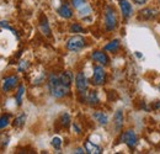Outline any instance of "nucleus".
<instances>
[{"label":"nucleus","mask_w":160,"mask_h":154,"mask_svg":"<svg viewBox=\"0 0 160 154\" xmlns=\"http://www.w3.org/2000/svg\"><path fill=\"white\" fill-rule=\"evenodd\" d=\"M60 122H62V126L68 127L70 125V116H69V114H67V112L62 114V116H60Z\"/></svg>","instance_id":"20"},{"label":"nucleus","mask_w":160,"mask_h":154,"mask_svg":"<svg viewBox=\"0 0 160 154\" xmlns=\"http://www.w3.org/2000/svg\"><path fill=\"white\" fill-rule=\"evenodd\" d=\"M25 121H26V115L25 114H21V115H19L15 120H14V127H16V128H20V127H22L23 125H25Z\"/></svg>","instance_id":"18"},{"label":"nucleus","mask_w":160,"mask_h":154,"mask_svg":"<svg viewBox=\"0 0 160 154\" xmlns=\"http://www.w3.org/2000/svg\"><path fill=\"white\" fill-rule=\"evenodd\" d=\"M70 3L73 5V8H75L77 10H79L86 5V0H70Z\"/></svg>","instance_id":"21"},{"label":"nucleus","mask_w":160,"mask_h":154,"mask_svg":"<svg viewBox=\"0 0 160 154\" xmlns=\"http://www.w3.org/2000/svg\"><path fill=\"white\" fill-rule=\"evenodd\" d=\"M40 30L41 32L46 36H49L51 35V28H49V25H48V20L46 16H42L40 21Z\"/></svg>","instance_id":"13"},{"label":"nucleus","mask_w":160,"mask_h":154,"mask_svg":"<svg viewBox=\"0 0 160 154\" xmlns=\"http://www.w3.org/2000/svg\"><path fill=\"white\" fill-rule=\"evenodd\" d=\"M92 117L100 123V125H102V126H105V125H107V121H108V117H107V115H105L103 112H95L94 115H92Z\"/></svg>","instance_id":"16"},{"label":"nucleus","mask_w":160,"mask_h":154,"mask_svg":"<svg viewBox=\"0 0 160 154\" xmlns=\"http://www.w3.org/2000/svg\"><path fill=\"white\" fill-rule=\"evenodd\" d=\"M75 153H84V152H82V149H81V148H78V149L75 151Z\"/></svg>","instance_id":"29"},{"label":"nucleus","mask_w":160,"mask_h":154,"mask_svg":"<svg viewBox=\"0 0 160 154\" xmlns=\"http://www.w3.org/2000/svg\"><path fill=\"white\" fill-rule=\"evenodd\" d=\"M113 121H115V128H116L117 131H120L121 128H122V125H123V114H122L121 110H118V111L115 114Z\"/></svg>","instance_id":"14"},{"label":"nucleus","mask_w":160,"mask_h":154,"mask_svg":"<svg viewBox=\"0 0 160 154\" xmlns=\"http://www.w3.org/2000/svg\"><path fill=\"white\" fill-rule=\"evenodd\" d=\"M117 26V18L116 13L111 6H106L105 9V27L107 31L115 30Z\"/></svg>","instance_id":"2"},{"label":"nucleus","mask_w":160,"mask_h":154,"mask_svg":"<svg viewBox=\"0 0 160 154\" xmlns=\"http://www.w3.org/2000/svg\"><path fill=\"white\" fill-rule=\"evenodd\" d=\"M133 1H134L136 4H138V5H143V4H144L147 0H133Z\"/></svg>","instance_id":"28"},{"label":"nucleus","mask_w":160,"mask_h":154,"mask_svg":"<svg viewBox=\"0 0 160 154\" xmlns=\"http://www.w3.org/2000/svg\"><path fill=\"white\" fill-rule=\"evenodd\" d=\"M18 81H19V78L16 75H10V77H6L2 79V83H1V89L4 93H10L11 90L15 89V86L18 85Z\"/></svg>","instance_id":"5"},{"label":"nucleus","mask_w":160,"mask_h":154,"mask_svg":"<svg viewBox=\"0 0 160 154\" xmlns=\"http://www.w3.org/2000/svg\"><path fill=\"white\" fill-rule=\"evenodd\" d=\"M75 86H77V90L79 91V94L84 95L88 90V79L84 75L82 72H79L75 77Z\"/></svg>","instance_id":"7"},{"label":"nucleus","mask_w":160,"mask_h":154,"mask_svg":"<svg viewBox=\"0 0 160 154\" xmlns=\"http://www.w3.org/2000/svg\"><path fill=\"white\" fill-rule=\"evenodd\" d=\"M27 68V62H21V65L19 67V70H22V69H26Z\"/></svg>","instance_id":"27"},{"label":"nucleus","mask_w":160,"mask_h":154,"mask_svg":"<svg viewBox=\"0 0 160 154\" xmlns=\"http://www.w3.org/2000/svg\"><path fill=\"white\" fill-rule=\"evenodd\" d=\"M84 148L86 151V153H90V154H101L102 153V149H101L99 146L91 143L90 141H86L85 144H84Z\"/></svg>","instance_id":"12"},{"label":"nucleus","mask_w":160,"mask_h":154,"mask_svg":"<svg viewBox=\"0 0 160 154\" xmlns=\"http://www.w3.org/2000/svg\"><path fill=\"white\" fill-rule=\"evenodd\" d=\"M0 26H1V27H5V28H8V30H10V31H12V32L15 33L14 28H11V27L8 25V22H6V21H0ZM15 35H16V33H15Z\"/></svg>","instance_id":"26"},{"label":"nucleus","mask_w":160,"mask_h":154,"mask_svg":"<svg viewBox=\"0 0 160 154\" xmlns=\"http://www.w3.org/2000/svg\"><path fill=\"white\" fill-rule=\"evenodd\" d=\"M70 31H72L73 33H80V32H84V28L80 26L79 23H73V25L70 26Z\"/></svg>","instance_id":"24"},{"label":"nucleus","mask_w":160,"mask_h":154,"mask_svg":"<svg viewBox=\"0 0 160 154\" xmlns=\"http://www.w3.org/2000/svg\"><path fill=\"white\" fill-rule=\"evenodd\" d=\"M73 75L70 72H64L60 75L51 74L48 77V90L51 95L56 99H62L70 91Z\"/></svg>","instance_id":"1"},{"label":"nucleus","mask_w":160,"mask_h":154,"mask_svg":"<svg viewBox=\"0 0 160 154\" xmlns=\"http://www.w3.org/2000/svg\"><path fill=\"white\" fill-rule=\"evenodd\" d=\"M159 3H160V0H159Z\"/></svg>","instance_id":"31"},{"label":"nucleus","mask_w":160,"mask_h":154,"mask_svg":"<svg viewBox=\"0 0 160 154\" xmlns=\"http://www.w3.org/2000/svg\"><path fill=\"white\" fill-rule=\"evenodd\" d=\"M57 13L59 14V16H62L63 19H70L73 16V11H72L70 6L67 3H63L60 5L59 8H58V10H57Z\"/></svg>","instance_id":"10"},{"label":"nucleus","mask_w":160,"mask_h":154,"mask_svg":"<svg viewBox=\"0 0 160 154\" xmlns=\"http://www.w3.org/2000/svg\"><path fill=\"white\" fill-rule=\"evenodd\" d=\"M120 47V41L118 39H115V41H111L110 43H107L105 46V51H111V52H115L117 51Z\"/></svg>","instance_id":"17"},{"label":"nucleus","mask_w":160,"mask_h":154,"mask_svg":"<svg viewBox=\"0 0 160 154\" xmlns=\"http://www.w3.org/2000/svg\"><path fill=\"white\" fill-rule=\"evenodd\" d=\"M118 4H120L122 16L124 19H129L133 14V9H132V5L129 4V1L128 0H118Z\"/></svg>","instance_id":"8"},{"label":"nucleus","mask_w":160,"mask_h":154,"mask_svg":"<svg viewBox=\"0 0 160 154\" xmlns=\"http://www.w3.org/2000/svg\"><path fill=\"white\" fill-rule=\"evenodd\" d=\"M91 58H92V60H95L96 63H99L101 65L108 64V57H107V54L103 53L102 51H95V52H92Z\"/></svg>","instance_id":"9"},{"label":"nucleus","mask_w":160,"mask_h":154,"mask_svg":"<svg viewBox=\"0 0 160 154\" xmlns=\"http://www.w3.org/2000/svg\"><path fill=\"white\" fill-rule=\"evenodd\" d=\"M158 89H159V91H160V85H159V86H158Z\"/></svg>","instance_id":"30"},{"label":"nucleus","mask_w":160,"mask_h":154,"mask_svg":"<svg viewBox=\"0 0 160 154\" xmlns=\"http://www.w3.org/2000/svg\"><path fill=\"white\" fill-rule=\"evenodd\" d=\"M106 79V73L102 65H95L94 67V74H92V84L94 85H102Z\"/></svg>","instance_id":"6"},{"label":"nucleus","mask_w":160,"mask_h":154,"mask_svg":"<svg viewBox=\"0 0 160 154\" xmlns=\"http://www.w3.org/2000/svg\"><path fill=\"white\" fill-rule=\"evenodd\" d=\"M10 122V116L9 115H4L0 117V130L5 128Z\"/></svg>","instance_id":"22"},{"label":"nucleus","mask_w":160,"mask_h":154,"mask_svg":"<svg viewBox=\"0 0 160 154\" xmlns=\"http://www.w3.org/2000/svg\"><path fill=\"white\" fill-rule=\"evenodd\" d=\"M86 102H88L89 105H96V104H99L98 93H96V91H90V93H88V95H86Z\"/></svg>","instance_id":"15"},{"label":"nucleus","mask_w":160,"mask_h":154,"mask_svg":"<svg viewBox=\"0 0 160 154\" xmlns=\"http://www.w3.org/2000/svg\"><path fill=\"white\" fill-rule=\"evenodd\" d=\"M158 15V10L153 9V8H147L144 10H142L139 13V16L142 20H152Z\"/></svg>","instance_id":"11"},{"label":"nucleus","mask_w":160,"mask_h":154,"mask_svg":"<svg viewBox=\"0 0 160 154\" xmlns=\"http://www.w3.org/2000/svg\"><path fill=\"white\" fill-rule=\"evenodd\" d=\"M137 135L133 132V131H126V132H123L120 137V142L122 143H124V144H127L129 148H134L136 146H137Z\"/></svg>","instance_id":"4"},{"label":"nucleus","mask_w":160,"mask_h":154,"mask_svg":"<svg viewBox=\"0 0 160 154\" xmlns=\"http://www.w3.org/2000/svg\"><path fill=\"white\" fill-rule=\"evenodd\" d=\"M79 11V15L80 16H86V15H89L90 13H91V9H90V6L86 4L84 8H81V9H79L78 10Z\"/></svg>","instance_id":"23"},{"label":"nucleus","mask_w":160,"mask_h":154,"mask_svg":"<svg viewBox=\"0 0 160 154\" xmlns=\"http://www.w3.org/2000/svg\"><path fill=\"white\" fill-rule=\"evenodd\" d=\"M52 146L56 148V149H60V146H62V139L59 137H54L52 139Z\"/></svg>","instance_id":"25"},{"label":"nucleus","mask_w":160,"mask_h":154,"mask_svg":"<svg viewBox=\"0 0 160 154\" xmlns=\"http://www.w3.org/2000/svg\"><path fill=\"white\" fill-rule=\"evenodd\" d=\"M23 94H25V86H23V85H20L19 89H18V91H16V95H15L16 102H18L19 106L22 104V96H23Z\"/></svg>","instance_id":"19"},{"label":"nucleus","mask_w":160,"mask_h":154,"mask_svg":"<svg viewBox=\"0 0 160 154\" xmlns=\"http://www.w3.org/2000/svg\"><path fill=\"white\" fill-rule=\"evenodd\" d=\"M65 47L70 52H79L80 49H82L85 47V39H84V37L78 36V35L77 36H72L67 41Z\"/></svg>","instance_id":"3"}]
</instances>
